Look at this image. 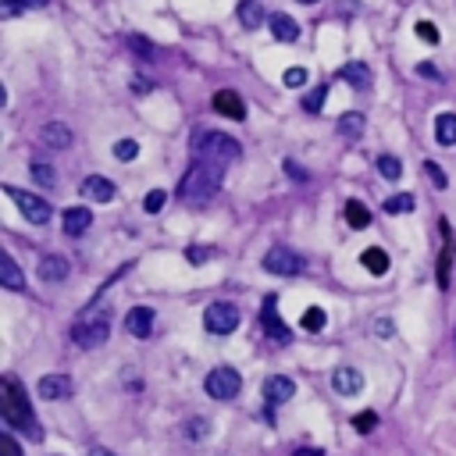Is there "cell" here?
Listing matches in <instances>:
<instances>
[{"label":"cell","instance_id":"cell-30","mask_svg":"<svg viewBox=\"0 0 456 456\" xmlns=\"http://www.w3.org/2000/svg\"><path fill=\"white\" fill-rule=\"evenodd\" d=\"M33 178L40 182L43 189H54V186H57V171H54L50 164H43V161H40V164H33Z\"/></svg>","mask_w":456,"mask_h":456},{"label":"cell","instance_id":"cell-19","mask_svg":"<svg viewBox=\"0 0 456 456\" xmlns=\"http://www.w3.org/2000/svg\"><path fill=\"white\" fill-rule=\"evenodd\" d=\"M0 285L11 289V292H18V289L25 285V278H22V271H18L15 257H8V253H0Z\"/></svg>","mask_w":456,"mask_h":456},{"label":"cell","instance_id":"cell-24","mask_svg":"<svg viewBox=\"0 0 456 456\" xmlns=\"http://www.w3.org/2000/svg\"><path fill=\"white\" fill-rule=\"evenodd\" d=\"M239 22L246 25V29H257L264 22V8H260V0H239Z\"/></svg>","mask_w":456,"mask_h":456},{"label":"cell","instance_id":"cell-27","mask_svg":"<svg viewBox=\"0 0 456 456\" xmlns=\"http://www.w3.org/2000/svg\"><path fill=\"white\" fill-rule=\"evenodd\" d=\"M375 168H378L382 178H388V182H396V178L403 175V161H400V157H392V154H382V157L375 161Z\"/></svg>","mask_w":456,"mask_h":456},{"label":"cell","instance_id":"cell-32","mask_svg":"<svg viewBox=\"0 0 456 456\" xmlns=\"http://www.w3.org/2000/svg\"><path fill=\"white\" fill-rule=\"evenodd\" d=\"M353 428H356L360 435L375 432V428H378V414H375V410H363V414H356V417H353Z\"/></svg>","mask_w":456,"mask_h":456},{"label":"cell","instance_id":"cell-22","mask_svg":"<svg viewBox=\"0 0 456 456\" xmlns=\"http://www.w3.org/2000/svg\"><path fill=\"white\" fill-rule=\"evenodd\" d=\"M40 139H43L47 146H54V150H65V146H72V132H68V125H57V121L43 125Z\"/></svg>","mask_w":456,"mask_h":456},{"label":"cell","instance_id":"cell-33","mask_svg":"<svg viewBox=\"0 0 456 456\" xmlns=\"http://www.w3.org/2000/svg\"><path fill=\"white\" fill-rule=\"evenodd\" d=\"M414 29H417V40L432 43V47H435V43L442 40V36H439V29H435V22H428V18H420V22H417Z\"/></svg>","mask_w":456,"mask_h":456},{"label":"cell","instance_id":"cell-13","mask_svg":"<svg viewBox=\"0 0 456 456\" xmlns=\"http://www.w3.org/2000/svg\"><path fill=\"white\" fill-rule=\"evenodd\" d=\"M214 111L232 118V121H242L246 118V104H242L239 93H232V89H221V93H214Z\"/></svg>","mask_w":456,"mask_h":456},{"label":"cell","instance_id":"cell-46","mask_svg":"<svg viewBox=\"0 0 456 456\" xmlns=\"http://www.w3.org/2000/svg\"><path fill=\"white\" fill-rule=\"evenodd\" d=\"M89 456H114V453H111V449H100V446H97V449H89Z\"/></svg>","mask_w":456,"mask_h":456},{"label":"cell","instance_id":"cell-12","mask_svg":"<svg viewBox=\"0 0 456 456\" xmlns=\"http://www.w3.org/2000/svg\"><path fill=\"white\" fill-rule=\"evenodd\" d=\"M125 328H129V336L146 339L150 331H154V310H150V307H132L125 314Z\"/></svg>","mask_w":456,"mask_h":456},{"label":"cell","instance_id":"cell-36","mask_svg":"<svg viewBox=\"0 0 456 456\" xmlns=\"http://www.w3.org/2000/svg\"><path fill=\"white\" fill-rule=\"evenodd\" d=\"M324 97H328V89H324V86H317L314 93H310L307 100H303V111H314V114H317V111H321V104H324Z\"/></svg>","mask_w":456,"mask_h":456},{"label":"cell","instance_id":"cell-21","mask_svg":"<svg viewBox=\"0 0 456 456\" xmlns=\"http://www.w3.org/2000/svg\"><path fill=\"white\" fill-rule=\"evenodd\" d=\"M435 139L439 146H456V114L453 111H442L435 118Z\"/></svg>","mask_w":456,"mask_h":456},{"label":"cell","instance_id":"cell-18","mask_svg":"<svg viewBox=\"0 0 456 456\" xmlns=\"http://www.w3.org/2000/svg\"><path fill=\"white\" fill-rule=\"evenodd\" d=\"M68 271H72V267H68L65 257H54V253H50V257L40 260V278H43V282H65Z\"/></svg>","mask_w":456,"mask_h":456},{"label":"cell","instance_id":"cell-42","mask_svg":"<svg viewBox=\"0 0 456 456\" xmlns=\"http://www.w3.org/2000/svg\"><path fill=\"white\" fill-rule=\"evenodd\" d=\"M285 171H289L292 178H299V182H303V178H307V175H303V168H299L296 161H285Z\"/></svg>","mask_w":456,"mask_h":456},{"label":"cell","instance_id":"cell-11","mask_svg":"<svg viewBox=\"0 0 456 456\" xmlns=\"http://www.w3.org/2000/svg\"><path fill=\"white\" fill-rule=\"evenodd\" d=\"M264 267L271 271V275H296V271H299L303 264H299V257H296L292 250H282V246H275V250H267V257H264Z\"/></svg>","mask_w":456,"mask_h":456},{"label":"cell","instance_id":"cell-15","mask_svg":"<svg viewBox=\"0 0 456 456\" xmlns=\"http://www.w3.org/2000/svg\"><path fill=\"white\" fill-rule=\"evenodd\" d=\"M267 25H271V36H275L278 43H296L299 40V25H296V18H289V15H271L267 18Z\"/></svg>","mask_w":456,"mask_h":456},{"label":"cell","instance_id":"cell-9","mask_svg":"<svg viewBox=\"0 0 456 456\" xmlns=\"http://www.w3.org/2000/svg\"><path fill=\"white\" fill-rule=\"evenodd\" d=\"M79 193H82V200H93V203H111V200L118 196L114 182L104 178V175H89V178H82Z\"/></svg>","mask_w":456,"mask_h":456},{"label":"cell","instance_id":"cell-31","mask_svg":"<svg viewBox=\"0 0 456 456\" xmlns=\"http://www.w3.org/2000/svg\"><path fill=\"white\" fill-rule=\"evenodd\" d=\"M114 157L118 161H136L139 157V143L136 139H118L114 143Z\"/></svg>","mask_w":456,"mask_h":456},{"label":"cell","instance_id":"cell-17","mask_svg":"<svg viewBox=\"0 0 456 456\" xmlns=\"http://www.w3.org/2000/svg\"><path fill=\"white\" fill-rule=\"evenodd\" d=\"M61 221H65V232H68V235H82L89 225H93V214H89L86 207H68L65 214H61Z\"/></svg>","mask_w":456,"mask_h":456},{"label":"cell","instance_id":"cell-10","mask_svg":"<svg viewBox=\"0 0 456 456\" xmlns=\"http://www.w3.org/2000/svg\"><path fill=\"white\" fill-rule=\"evenodd\" d=\"M36 392H40V400H72L75 385H72L68 375H43Z\"/></svg>","mask_w":456,"mask_h":456},{"label":"cell","instance_id":"cell-45","mask_svg":"<svg viewBox=\"0 0 456 456\" xmlns=\"http://www.w3.org/2000/svg\"><path fill=\"white\" fill-rule=\"evenodd\" d=\"M47 0H22V8H43Z\"/></svg>","mask_w":456,"mask_h":456},{"label":"cell","instance_id":"cell-38","mask_svg":"<svg viewBox=\"0 0 456 456\" xmlns=\"http://www.w3.org/2000/svg\"><path fill=\"white\" fill-rule=\"evenodd\" d=\"M0 453H4V456H22V449H18V442L4 432V435H0Z\"/></svg>","mask_w":456,"mask_h":456},{"label":"cell","instance_id":"cell-40","mask_svg":"<svg viewBox=\"0 0 456 456\" xmlns=\"http://www.w3.org/2000/svg\"><path fill=\"white\" fill-rule=\"evenodd\" d=\"M207 435V420H189V439H203Z\"/></svg>","mask_w":456,"mask_h":456},{"label":"cell","instance_id":"cell-37","mask_svg":"<svg viewBox=\"0 0 456 456\" xmlns=\"http://www.w3.org/2000/svg\"><path fill=\"white\" fill-rule=\"evenodd\" d=\"M210 253H214V250H210V246H189V264H207L210 260Z\"/></svg>","mask_w":456,"mask_h":456},{"label":"cell","instance_id":"cell-7","mask_svg":"<svg viewBox=\"0 0 456 456\" xmlns=\"http://www.w3.org/2000/svg\"><path fill=\"white\" fill-rule=\"evenodd\" d=\"M107 336H111L107 317H89V314H86V321H79V324L72 328V339H75L82 349H93V346L107 343Z\"/></svg>","mask_w":456,"mask_h":456},{"label":"cell","instance_id":"cell-23","mask_svg":"<svg viewBox=\"0 0 456 456\" xmlns=\"http://www.w3.org/2000/svg\"><path fill=\"white\" fill-rule=\"evenodd\" d=\"M360 264L368 267L371 275H385V271H388V253L382 246H368V250L360 253Z\"/></svg>","mask_w":456,"mask_h":456},{"label":"cell","instance_id":"cell-14","mask_svg":"<svg viewBox=\"0 0 456 456\" xmlns=\"http://www.w3.org/2000/svg\"><path fill=\"white\" fill-rule=\"evenodd\" d=\"M264 396H267V403H289L292 396H296V382L292 378H285V375H275V378H267V385H264Z\"/></svg>","mask_w":456,"mask_h":456},{"label":"cell","instance_id":"cell-35","mask_svg":"<svg viewBox=\"0 0 456 456\" xmlns=\"http://www.w3.org/2000/svg\"><path fill=\"white\" fill-rule=\"evenodd\" d=\"M164 203H168V193H164V189H154V193H146V203H143V207L150 210V214H157Z\"/></svg>","mask_w":456,"mask_h":456},{"label":"cell","instance_id":"cell-26","mask_svg":"<svg viewBox=\"0 0 456 456\" xmlns=\"http://www.w3.org/2000/svg\"><path fill=\"white\" fill-rule=\"evenodd\" d=\"M346 221H349V228H368L371 225V210L363 207L360 200H346Z\"/></svg>","mask_w":456,"mask_h":456},{"label":"cell","instance_id":"cell-5","mask_svg":"<svg viewBox=\"0 0 456 456\" xmlns=\"http://www.w3.org/2000/svg\"><path fill=\"white\" fill-rule=\"evenodd\" d=\"M203 388H207L210 400H235L239 388H242V378H239L235 368H214V371L207 375Z\"/></svg>","mask_w":456,"mask_h":456},{"label":"cell","instance_id":"cell-41","mask_svg":"<svg viewBox=\"0 0 456 456\" xmlns=\"http://www.w3.org/2000/svg\"><path fill=\"white\" fill-rule=\"evenodd\" d=\"M132 89H136V93H150L154 82H150V79H132Z\"/></svg>","mask_w":456,"mask_h":456},{"label":"cell","instance_id":"cell-6","mask_svg":"<svg viewBox=\"0 0 456 456\" xmlns=\"http://www.w3.org/2000/svg\"><path fill=\"white\" fill-rule=\"evenodd\" d=\"M203 324H207V331H214V336H232L239 328V307H232V303H210L207 314H203Z\"/></svg>","mask_w":456,"mask_h":456},{"label":"cell","instance_id":"cell-3","mask_svg":"<svg viewBox=\"0 0 456 456\" xmlns=\"http://www.w3.org/2000/svg\"><path fill=\"white\" fill-rule=\"evenodd\" d=\"M193 154H196V161H210V164L228 168L232 161H239V139H232L225 132H196Z\"/></svg>","mask_w":456,"mask_h":456},{"label":"cell","instance_id":"cell-43","mask_svg":"<svg viewBox=\"0 0 456 456\" xmlns=\"http://www.w3.org/2000/svg\"><path fill=\"white\" fill-rule=\"evenodd\" d=\"M417 75H424V79H439V72H435L432 65H417Z\"/></svg>","mask_w":456,"mask_h":456},{"label":"cell","instance_id":"cell-2","mask_svg":"<svg viewBox=\"0 0 456 456\" xmlns=\"http://www.w3.org/2000/svg\"><path fill=\"white\" fill-rule=\"evenodd\" d=\"M221 182H225V168L221 164H210V161H193V168L186 171L178 186V196L189 200V203H207L221 193Z\"/></svg>","mask_w":456,"mask_h":456},{"label":"cell","instance_id":"cell-25","mask_svg":"<svg viewBox=\"0 0 456 456\" xmlns=\"http://www.w3.org/2000/svg\"><path fill=\"white\" fill-rule=\"evenodd\" d=\"M339 136L343 139H360L363 136V114L360 111H349L339 118Z\"/></svg>","mask_w":456,"mask_h":456},{"label":"cell","instance_id":"cell-1","mask_svg":"<svg viewBox=\"0 0 456 456\" xmlns=\"http://www.w3.org/2000/svg\"><path fill=\"white\" fill-rule=\"evenodd\" d=\"M0 417H4V420L11 424V428L25 432L33 442H40V439H43V428L36 424L33 410H29L25 392H22V385H18L15 378H4V382H0Z\"/></svg>","mask_w":456,"mask_h":456},{"label":"cell","instance_id":"cell-44","mask_svg":"<svg viewBox=\"0 0 456 456\" xmlns=\"http://www.w3.org/2000/svg\"><path fill=\"white\" fill-rule=\"evenodd\" d=\"M292 456H321V449H296Z\"/></svg>","mask_w":456,"mask_h":456},{"label":"cell","instance_id":"cell-47","mask_svg":"<svg viewBox=\"0 0 456 456\" xmlns=\"http://www.w3.org/2000/svg\"><path fill=\"white\" fill-rule=\"evenodd\" d=\"M299 4H317V0H299Z\"/></svg>","mask_w":456,"mask_h":456},{"label":"cell","instance_id":"cell-8","mask_svg":"<svg viewBox=\"0 0 456 456\" xmlns=\"http://www.w3.org/2000/svg\"><path fill=\"white\" fill-rule=\"evenodd\" d=\"M260 324H264V331L275 343H292V331H289V324L278 317V310H275V296H267L264 299V314H260Z\"/></svg>","mask_w":456,"mask_h":456},{"label":"cell","instance_id":"cell-29","mask_svg":"<svg viewBox=\"0 0 456 456\" xmlns=\"http://www.w3.org/2000/svg\"><path fill=\"white\" fill-rule=\"evenodd\" d=\"M299 324L307 328V331H321V328L328 324V317H324L321 307H307V310H303V321H299Z\"/></svg>","mask_w":456,"mask_h":456},{"label":"cell","instance_id":"cell-34","mask_svg":"<svg viewBox=\"0 0 456 456\" xmlns=\"http://www.w3.org/2000/svg\"><path fill=\"white\" fill-rule=\"evenodd\" d=\"M424 175H428V178L435 182V186H439V189H446V186H449V178H446V171H442V168H439L435 161H424Z\"/></svg>","mask_w":456,"mask_h":456},{"label":"cell","instance_id":"cell-4","mask_svg":"<svg viewBox=\"0 0 456 456\" xmlns=\"http://www.w3.org/2000/svg\"><path fill=\"white\" fill-rule=\"evenodd\" d=\"M4 193L15 200V207L22 210V214L33 221V225H47L50 218H54V210H50V203L47 200H40L36 193H25V189H15V186H4Z\"/></svg>","mask_w":456,"mask_h":456},{"label":"cell","instance_id":"cell-39","mask_svg":"<svg viewBox=\"0 0 456 456\" xmlns=\"http://www.w3.org/2000/svg\"><path fill=\"white\" fill-rule=\"evenodd\" d=\"M303 82H307V72H303V68H289L285 72V86H303Z\"/></svg>","mask_w":456,"mask_h":456},{"label":"cell","instance_id":"cell-16","mask_svg":"<svg viewBox=\"0 0 456 456\" xmlns=\"http://www.w3.org/2000/svg\"><path fill=\"white\" fill-rule=\"evenodd\" d=\"M331 388H336L339 396H356V392L363 388V375L353 371V368H339L336 375H331Z\"/></svg>","mask_w":456,"mask_h":456},{"label":"cell","instance_id":"cell-20","mask_svg":"<svg viewBox=\"0 0 456 456\" xmlns=\"http://www.w3.org/2000/svg\"><path fill=\"white\" fill-rule=\"evenodd\" d=\"M339 75L349 82V86H356V89H363V86H371V68L363 65V61H346V65L339 68Z\"/></svg>","mask_w":456,"mask_h":456},{"label":"cell","instance_id":"cell-28","mask_svg":"<svg viewBox=\"0 0 456 456\" xmlns=\"http://www.w3.org/2000/svg\"><path fill=\"white\" fill-rule=\"evenodd\" d=\"M414 207H417V203H414L410 193H400V196H388V200H385V210H388V214H410Z\"/></svg>","mask_w":456,"mask_h":456}]
</instances>
